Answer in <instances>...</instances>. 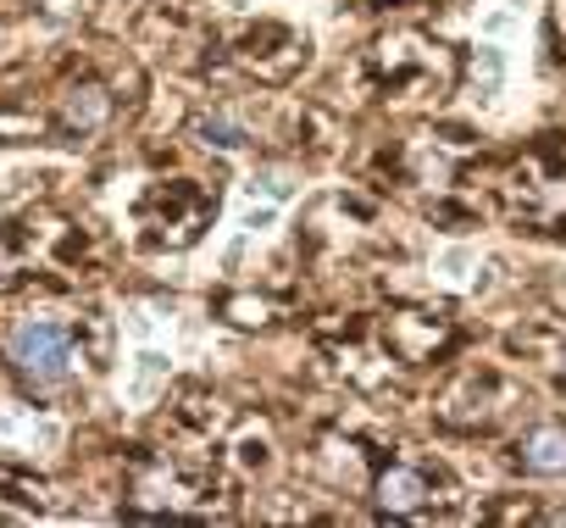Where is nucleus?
Here are the masks:
<instances>
[{
    "label": "nucleus",
    "instance_id": "obj_2",
    "mask_svg": "<svg viewBox=\"0 0 566 528\" xmlns=\"http://www.w3.org/2000/svg\"><path fill=\"white\" fill-rule=\"evenodd\" d=\"M522 467L538 473V478H566V428L560 423H538L527 439H522Z\"/></svg>",
    "mask_w": 566,
    "mask_h": 528
},
{
    "label": "nucleus",
    "instance_id": "obj_1",
    "mask_svg": "<svg viewBox=\"0 0 566 528\" xmlns=\"http://www.w3.org/2000/svg\"><path fill=\"white\" fill-rule=\"evenodd\" d=\"M7 356H12V367H18L29 384H40V390H56V384L73 373V362H78V345H73V329H67V323L29 318V323H18V329H12V340H7Z\"/></svg>",
    "mask_w": 566,
    "mask_h": 528
},
{
    "label": "nucleus",
    "instance_id": "obj_4",
    "mask_svg": "<svg viewBox=\"0 0 566 528\" xmlns=\"http://www.w3.org/2000/svg\"><path fill=\"white\" fill-rule=\"evenodd\" d=\"M378 500H384V511H417V506L428 500V484H422V473H406V467H395V473H384V484H378Z\"/></svg>",
    "mask_w": 566,
    "mask_h": 528
},
{
    "label": "nucleus",
    "instance_id": "obj_3",
    "mask_svg": "<svg viewBox=\"0 0 566 528\" xmlns=\"http://www.w3.org/2000/svg\"><path fill=\"white\" fill-rule=\"evenodd\" d=\"M106 112H112V95H106L101 84H78V90L62 101V123H67V128H101Z\"/></svg>",
    "mask_w": 566,
    "mask_h": 528
},
{
    "label": "nucleus",
    "instance_id": "obj_5",
    "mask_svg": "<svg viewBox=\"0 0 566 528\" xmlns=\"http://www.w3.org/2000/svg\"><path fill=\"white\" fill-rule=\"evenodd\" d=\"M200 134H206V139H217V145H244V139H239V128H233V123H222V117H206V123H200Z\"/></svg>",
    "mask_w": 566,
    "mask_h": 528
}]
</instances>
